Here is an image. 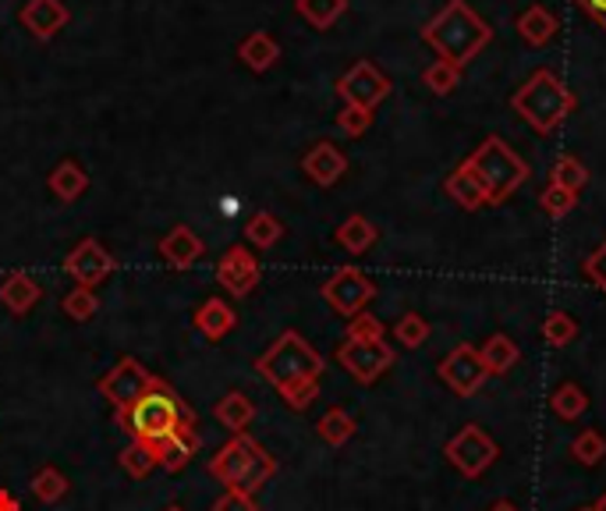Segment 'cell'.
Returning <instances> with one entry per match:
<instances>
[{
  "label": "cell",
  "mask_w": 606,
  "mask_h": 511,
  "mask_svg": "<svg viewBox=\"0 0 606 511\" xmlns=\"http://www.w3.org/2000/svg\"><path fill=\"white\" fill-rule=\"evenodd\" d=\"M269 384L277 387L291 409H308V401L319 395V373H323V356L308 345L299 331H285L280 338L266 348L255 362Z\"/></svg>",
  "instance_id": "obj_1"
},
{
  "label": "cell",
  "mask_w": 606,
  "mask_h": 511,
  "mask_svg": "<svg viewBox=\"0 0 606 511\" xmlns=\"http://www.w3.org/2000/svg\"><path fill=\"white\" fill-rule=\"evenodd\" d=\"M422 39L437 50V61L465 68V64L493 39V29L479 18L476 8H468V0H447V4L426 22Z\"/></svg>",
  "instance_id": "obj_2"
},
{
  "label": "cell",
  "mask_w": 606,
  "mask_h": 511,
  "mask_svg": "<svg viewBox=\"0 0 606 511\" xmlns=\"http://www.w3.org/2000/svg\"><path fill=\"white\" fill-rule=\"evenodd\" d=\"M117 423L128 429L135 444H146V448H153V444L174 437L178 429L195 426V415L188 412L185 401L156 376V384L139 401H135V406L117 412Z\"/></svg>",
  "instance_id": "obj_3"
},
{
  "label": "cell",
  "mask_w": 606,
  "mask_h": 511,
  "mask_svg": "<svg viewBox=\"0 0 606 511\" xmlns=\"http://www.w3.org/2000/svg\"><path fill=\"white\" fill-rule=\"evenodd\" d=\"M575 92L560 83V75H554L550 68L532 72L525 83L515 89L510 97V107L515 114L529 125L539 136H554V132L564 125V117L575 111Z\"/></svg>",
  "instance_id": "obj_4"
},
{
  "label": "cell",
  "mask_w": 606,
  "mask_h": 511,
  "mask_svg": "<svg viewBox=\"0 0 606 511\" xmlns=\"http://www.w3.org/2000/svg\"><path fill=\"white\" fill-rule=\"evenodd\" d=\"M210 473L217 476L227 490H238V494L255 497V490H260L263 483L277 473V462L269 459V454L252 437L238 434L231 444H224V448L213 454Z\"/></svg>",
  "instance_id": "obj_5"
},
{
  "label": "cell",
  "mask_w": 606,
  "mask_h": 511,
  "mask_svg": "<svg viewBox=\"0 0 606 511\" xmlns=\"http://www.w3.org/2000/svg\"><path fill=\"white\" fill-rule=\"evenodd\" d=\"M468 167L479 174L482 185H487L490 207L504 203V199H510L525 182H529V164L496 136L479 142V150L468 157Z\"/></svg>",
  "instance_id": "obj_6"
},
{
  "label": "cell",
  "mask_w": 606,
  "mask_h": 511,
  "mask_svg": "<svg viewBox=\"0 0 606 511\" xmlns=\"http://www.w3.org/2000/svg\"><path fill=\"white\" fill-rule=\"evenodd\" d=\"M443 454H447V462L457 469L462 476L468 479H479L487 469L496 462V454H501V444H496L487 429L468 423L462 426L457 434L447 440V448H443Z\"/></svg>",
  "instance_id": "obj_7"
},
{
  "label": "cell",
  "mask_w": 606,
  "mask_h": 511,
  "mask_svg": "<svg viewBox=\"0 0 606 511\" xmlns=\"http://www.w3.org/2000/svg\"><path fill=\"white\" fill-rule=\"evenodd\" d=\"M323 299H327L333 313L352 320L358 313H366V306L376 299V285L358 271V266H341V271L323 285Z\"/></svg>",
  "instance_id": "obj_8"
},
{
  "label": "cell",
  "mask_w": 606,
  "mask_h": 511,
  "mask_svg": "<svg viewBox=\"0 0 606 511\" xmlns=\"http://www.w3.org/2000/svg\"><path fill=\"white\" fill-rule=\"evenodd\" d=\"M337 362H341L358 384H376L390 366H394V348L383 338H376V341L344 338V345L337 348Z\"/></svg>",
  "instance_id": "obj_9"
},
{
  "label": "cell",
  "mask_w": 606,
  "mask_h": 511,
  "mask_svg": "<svg viewBox=\"0 0 606 511\" xmlns=\"http://www.w3.org/2000/svg\"><path fill=\"white\" fill-rule=\"evenodd\" d=\"M337 97H341L348 107L376 111V107L390 97V78L376 68L373 61H355L352 68L341 75V83H337Z\"/></svg>",
  "instance_id": "obj_10"
},
{
  "label": "cell",
  "mask_w": 606,
  "mask_h": 511,
  "mask_svg": "<svg viewBox=\"0 0 606 511\" xmlns=\"http://www.w3.org/2000/svg\"><path fill=\"white\" fill-rule=\"evenodd\" d=\"M153 384H156V376H153L150 370H146L139 359L125 356V359H121L117 366L100 381V395L121 412V409L135 406V401H139L146 391H150Z\"/></svg>",
  "instance_id": "obj_11"
},
{
  "label": "cell",
  "mask_w": 606,
  "mask_h": 511,
  "mask_svg": "<svg viewBox=\"0 0 606 511\" xmlns=\"http://www.w3.org/2000/svg\"><path fill=\"white\" fill-rule=\"evenodd\" d=\"M440 381L451 387L457 398H471L482 384L490 381V373L482 370L479 348L471 345H457L454 352L440 362Z\"/></svg>",
  "instance_id": "obj_12"
},
{
  "label": "cell",
  "mask_w": 606,
  "mask_h": 511,
  "mask_svg": "<svg viewBox=\"0 0 606 511\" xmlns=\"http://www.w3.org/2000/svg\"><path fill=\"white\" fill-rule=\"evenodd\" d=\"M64 271L72 274V281L78 288H97L106 274H114V256L106 252L97 238H86L67 252Z\"/></svg>",
  "instance_id": "obj_13"
},
{
  "label": "cell",
  "mask_w": 606,
  "mask_h": 511,
  "mask_svg": "<svg viewBox=\"0 0 606 511\" xmlns=\"http://www.w3.org/2000/svg\"><path fill=\"white\" fill-rule=\"evenodd\" d=\"M260 260L245 249V246H231L217 263V281L227 288V295H235V299H245V295L255 291L260 285Z\"/></svg>",
  "instance_id": "obj_14"
},
{
  "label": "cell",
  "mask_w": 606,
  "mask_h": 511,
  "mask_svg": "<svg viewBox=\"0 0 606 511\" xmlns=\"http://www.w3.org/2000/svg\"><path fill=\"white\" fill-rule=\"evenodd\" d=\"M18 22L36 39H53L67 22H72V11H67L64 0H29V4L22 8Z\"/></svg>",
  "instance_id": "obj_15"
},
{
  "label": "cell",
  "mask_w": 606,
  "mask_h": 511,
  "mask_svg": "<svg viewBox=\"0 0 606 511\" xmlns=\"http://www.w3.org/2000/svg\"><path fill=\"white\" fill-rule=\"evenodd\" d=\"M202 252H206V246H202V238L188 224L171 227V235L160 238V256H164V263L171 271H188V266H195L202 260Z\"/></svg>",
  "instance_id": "obj_16"
},
{
  "label": "cell",
  "mask_w": 606,
  "mask_h": 511,
  "mask_svg": "<svg viewBox=\"0 0 606 511\" xmlns=\"http://www.w3.org/2000/svg\"><path fill=\"white\" fill-rule=\"evenodd\" d=\"M39 299H43V285H39L33 274L11 271L0 277V306H4L11 316H25L29 309H36Z\"/></svg>",
  "instance_id": "obj_17"
},
{
  "label": "cell",
  "mask_w": 606,
  "mask_h": 511,
  "mask_svg": "<svg viewBox=\"0 0 606 511\" xmlns=\"http://www.w3.org/2000/svg\"><path fill=\"white\" fill-rule=\"evenodd\" d=\"M443 192H447L451 199L462 210H482V207H490V192H487V185H482V178L476 171L468 167V160L465 164H457L451 174H447V182H443Z\"/></svg>",
  "instance_id": "obj_18"
},
{
  "label": "cell",
  "mask_w": 606,
  "mask_h": 511,
  "mask_svg": "<svg viewBox=\"0 0 606 511\" xmlns=\"http://www.w3.org/2000/svg\"><path fill=\"white\" fill-rule=\"evenodd\" d=\"M302 171H305L316 185L330 188V185L341 182V174L348 171V157H344L341 150H337L333 142H316L313 150L305 153Z\"/></svg>",
  "instance_id": "obj_19"
},
{
  "label": "cell",
  "mask_w": 606,
  "mask_h": 511,
  "mask_svg": "<svg viewBox=\"0 0 606 511\" xmlns=\"http://www.w3.org/2000/svg\"><path fill=\"white\" fill-rule=\"evenodd\" d=\"M150 451H153L156 465H164L167 473H178V469H185L188 462H192V454L199 451V429L195 426H185L174 437L153 444Z\"/></svg>",
  "instance_id": "obj_20"
},
{
  "label": "cell",
  "mask_w": 606,
  "mask_h": 511,
  "mask_svg": "<svg viewBox=\"0 0 606 511\" xmlns=\"http://www.w3.org/2000/svg\"><path fill=\"white\" fill-rule=\"evenodd\" d=\"M238 327V316H235V309L227 306V299H206L199 306V313H195V331L202 334V338H210V341H220L227 338Z\"/></svg>",
  "instance_id": "obj_21"
},
{
  "label": "cell",
  "mask_w": 606,
  "mask_h": 511,
  "mask_svg": "<svg viewBox=\"0 0 606 511\" xmlns=\"http://www.w3.org/2000/svg\"><path fill=\"white\" fill-rule=\"evenodd\" d=\"M47 185L61 203H75V199L89 188V171L78 164V160H61V164L50 171Z\"/></svg>",
  "instance_id": "obj_22"
},
{
  "label": "cell",
  "mask_w": 606,
  "mask_h": 511,
  "mask_svg": "<svg viewBox=\"0 0 606 511\" xmlns=\"http://www.w3.org/2000/svg\"><path fill=\"white\" fill-rule=\"evenodd\" d=\"M515 29H518V36H521L529 47H546L550 39L557 36L560 25H557V18L550 15V11H546L543 4H532V8H525L521 15H518Z\"/></svg>",
  "instance_id": "obj_23"
},
{
  "label": "cell",
  "mask_w": 606,
  "mask_h": 511,
  "mask_svg": "<svg viewBox=\"0 0 606 511\" xmlns=\"http://www.w3.org/2000/svg\"><path fill=\"white\" fill-rule=\"evenodd\" d=\"M238 58H241V64H245L249 72H269L277 64V58H280V47H277V39L269 36V33H252V36H245L238 43Z\"/></svg>",
  "instance_id": "obj_24"
},
{
  "label": "cell",
  "mask_w": 606,
  "mask_h": 511,
  "mask_svg": "<svg viewBox=\"0 0 606 511\" xmlns=\"http://www.w3.org/2000/svg\"><path fill=\"white\" fill-rule=\"evenodd\" d=\"M518 345L507 338V334H493V338H487L479 345V359H482V370H487L490 376H501L507 373L510 366L518 362Z\"/></svg>",
  "instance_id": "obj_25"
},
{
  "label": "cell",
  "mask_w": 606,
  "mask_h": 511,
  "mask_svg": "<svg viewBox=\"0 0 606 511\" xmlns=\"http://www.w3.org/2000/svg\"><path fill=\"white\" fill-rule=\"evenodd\" d=\"M213 415H217L220 426L235 429V434H245L249 423L255 420V406L241 391H231V395H224L217 406H213Z\"/></svg>",
  "instance_id": "obj_26"
},
{
  "label": "cell",
  "mask_w": 606,
  "mask_h": 511,
  "mask_svg": "<svg viewBox=\"0 0 606 511\" xmlns=\"http://www.w3.org/2000/svg\"><path fill=\"white\" fill-rule=\"evenodd\" d=\"M376 235H380V232H376V224L369 217H362V213H352V217L337 227V246L348 249L352 256H358V252L373 249Z\"/></svg>",
  "instance_id": "obj_27"
},
{
  "label": "cell",
  "mask_w": 606,
  "mask_h": 511,
  "mask_svg": "<svg viewBox=\"0 0 606 511\" xmlns=\"http://www.w3.org/2000/svg\"><path fill=\"white\" fill-rule=\"evenodd\" d=\"M294 8H299V15L313 25V29H330L348 11V0H294Z\"/></svg>",
  "instance_id": "obj_28"
},
{
  "label": "cell",
  "mask_w": 606,
  "mask_h": 511,
  "mask_svg": "<svg viewBox=\"0 0 606 511\" xmlns=\"http://www.w3.org/2000/svg\"><path fill=\"white\" fill-rule=\"evenodd\" d=\"M550 409H554V415H560V420H582V415L589 412V395L582 391L578 384H560L554 395H550Z\"/></svg>",
  "instance_id": "obj_29"
},
{
  "label": "cell",
  "mask_w": 606,
  "mask_h": 511,
  "mask_svg": "<svg viewBox=\"0 0 606 511\" xmlns=\"http://www.w3.org/2000/svg\"><path fill=\"white\" fill-rule=\"evenodd\" d=\"M316 434L327 440L330 448H341V444L355 437V420L344 409H330V412H323V420L316 423Z\"/></svg>",
  "instance_id": "obj_30"
},
{
  "label": "cell",
  "mask_w": 606,
  "mask_h": 511,
  "mask_svg": "<svg viewBox=\"0 0 606 511\" xmlns=\"http://www.w3.org/2000/svg\"><path fill=\"white\" fill-rule=\"evenodd\" d=\"M550 185H560V188H568V192L578 196L589 185V171H585V164L578 157L564 153V157H557L554 171H550Z\"/></svg>",
  "instance_id": "obj_31"
},
{
  "label": "cell",
  "mask_w": 606,
  "mask_h": 511,
  "mask_svg": "<svg viewBox=\"0 0 606 511\" xmlns=\"http://www.w3.org/2000/svg\"><path fill=\"white\" fill-rule=\"evenodd\" d=\"M280 235H285V224H280L274 213H266V210H260L245 224V238L252 241L255 249H274L280 241Z\"/></svg>",
  "instance_id": "obj_32"
},
{
  "label": "cell",
  "mask_w": 606,
  "mask_h": 511,
  "mask_svg": "<svg viewBox=\"0 0 606 511\" xmlns=\"http://www.w3.org/2000/svg\"><path fill=\"white\" fill-rule=\"evenodd\" d=\"M422 83L429 86V92H437V97H451L457 83H462V68H454L447 61H433L422 72Z\"/></svg>",
  "instance_id": "obj_33"
},
{
  "label": "cell",
  "mask_w": 606,
  "mask_h": 511,
  "mask_svg": "<svg viewBox=\"0 0 606 511\" xmlns=\"http://www.w3.org/2000/svg\"><path fill=\"white\" fill-rule=\"evenodd\" d=\"M571 454L582 465H599L606 459V437L599 429H582V434L571 440Z\"/></svg>",
  "instance_id": "obj_34"
},
{
  "label": "cell",
  "mask_w": 606,
  "mask_h": 511,
  "mask_svg": "<svg viewBox=\"0 0 606 511\" xmlns=\"http://www.w3.org/2000/svg\"><path fill=\"white\" fill-rule=\"evenodd\" d=\"M33 494H36L43 504H58L61 497L67 494V479H64L61 469H53V465L39 469L36 479H33Z\"/></svg>",
  "instance_id": "obj_35"
},
{
  "label": "cell",
  "mask_w": 606,
  "mask_h": 511,
  "mask_svg": "<svg viewBox=\"0 0 606 511\" xmlns=\"http://www.w3.org/2000/svg\"><path fill=\"white\" fill-rule=\"evenodd\" d=\"M578 338V324H575V316H568V313H550L546 320H543V341L546 345H554V348H564V345H571Z\"/></svg>",
  "instance_id": "obj_36"
},
{
  "label": "cell",
  "mask_w": 606,
  "mask_h": 511,
  "mask_svg": "<svg viewBox=\"0 0 606 511\" xmlns=\"http://www.w3.org/2000/svg\"><path fill=\"white\" fill-rule=\"evenodd\" d=\"M61 309L72 320H78V324H86V320H92L100 313V302H97V295H92V288H72L64 295Z\"/></svg>",
  "instance_id": "obj_37"
},
{
  "label": "cell",
  "mask_w": 606,
  "mask_h": 511,
  "mask_svg": "<svg viewBox=\"0 0 606 511\" xmlns=\"http://www.w3.org/2000/svg\"><path fill=\"white\" fill-rule=\"evenodd\" d=\"M121 469H125L128 476L135 479H142V476H150L153 469H156V459H153V451L146 448V444H128L125 451H121Z\"/></svg>",
  "instance_id": "obj_38"
},
{
  "label": "cell",
  "mask_w": 606,
  "mask_h": 511,
  "mask_svg": "<svg viewBox=\"0 0 606 511\" xmlns=\"http://www.w3.org/2000/svg\"><path fill=\"white\" fill-rule=\"evenodd\" d=\"M394 338L404 345V348H419V345H426V338H429V324H426V316H419V313H404L397 324H394Z\"/></svg>",
  "instance_id": "obj_39"
},
{
  "label": "cell",
  "mask_w": 606,
  "mask_h": 511,
  "mask_svg": "<svg viewBox=\"0 0 606 511\" xmlns=\"http://www.w3.org/2000/svg\"><path fill=\"white\" fill-rule=\"evenodd\" d=\"M575 203H578V196L568 192V188H560V185H546L543 196H539V207H543L554 221L568 217V213L575 210Z\"/></svg>",
  "instance_id": "obj_40"
},
{
  "label": "cell",
  "mask_w": 606,
  "mask_h": 511,
  "mask_svg": "<svg viewBox=\"0 0 606 511\" xmlns=\"http://www.w3.org/2000/svg\"><path fill=\"white\" fill-rule=\"evenodd\" d=\"M369 125H373V111H366V107H348L344 103V111L337 114V128H341L344 136H352V139L366 136Z\"/></svg>",
  "instance_id": "obj_41"
},
{
  "label": "cell",
  "mask_w": 606,
  "mask_h": 511,
  "mask_svg": "<svg viewBox=\"0 0 606 511\" xmlns=\"http://www.w3.org/2000/svg\"><path fill=\"white\" fill-rule=\"evenodd\" d=\"M344 338H355V341H376L383 338V324L376 320L373 313H358L352 316V324H348V334Z\"/></svg>",
  "instance_id": "obj_42"
},
{
  "label": "cell",
  "mask_w": 606,
  "mask_h": 511,
  "mask_svg": "<svg viewBox=\"0 0 606 511\" xmlns=\"http://www.w3.org/2000/svg\"><path fill=\"white\" fill-rule=\"evenodd\" d=\"M585 277L606 295V241H603L599 249H592V252L585 256Z\"/></svg>",
  "instance_id": "obj_43"
},
{
  "label": "cell",
  "mask_w": 606,
  "mask_h": 511,
  "mask_svg": "<svg viewBox=\"0 0 606 511\" xmlns=\"http://www.w3.org/2000/svg\"><path fill=\"white\" fill-rule=\"evenodd\" d=\"M213 511H260V504H255V497H249V494L227 490L220 501L213 504Z\"/></svg>",
  "instance_id": "obj_44"
},
{
  "label": "cell",
  "mask_w": 606,
  "mask_h": 511,
  "mask_svg": "<svg viewBox=\"0 0 606 511\" xmlns=\"http://www.w3.org/2000/svg\"><path fill=\"white\" fill-rule=\"evenodd\" d=\"M575 8H582L585 15L599 25V29H606V0H571Z\"/></svg>",
  "instance_id": "obj_45"
},
{
  "label": "cell",
  "mask_w": 606,
  "mask_h": 511,
  "mask_svg": "<svg viewBox=\"0 0 606 511\" xmlns=\"http://www.w3.org/2000/svg\"><path fill=\"white\" fill-rule=\"evenodd\" d=\"M0 511H22V504L15 501V494L11 490H0Z\"/></svg>",
  "instance_id": "obj_46"
},
{
  "label": "cell",
  "mask_w": 606,
  "mask_h": 511,
  "mask_svg": "<svg viewBox=\"0 0 606 511\" xmlns=\"http://www.w3.org/2000/svg\"><path fill=\"white\" fill-rule=\"evenodd\" d=\"M487 511H518V504H515V501H496V504H490Z\"/></svg>",
  "instance_id": "obj_47"
},
{
  "label": "cell",
  "mask_w": 606,
  "mask_h": 511,
  "mask_svg": "<svg viewBox=\"0 0 606 511\" xmlns=\"http://www.w3.org/2000/svg\"><path fill=\"white\" fill-rule=\"evenodd\" d=\"M592 508H596V511H606V490L599 494V501H596V504H592Z\"/></svg>",
  "instance_id": "obj_48"
},
{
  "label": "cell",
  "mask_w": 606,
  "mask_h": 511,
  "mask_svg": "<svg viewBox=\"0 0 606 511\" xmlns=\"http://www.w3.org/2000/svg\"><path fill=\"white\" fill-rule=\"evenodd\" d=\"M164 511H185L181 504H171V508H164Z\"/></svg>",
  "instance_id": "obj_49"
},
{
  "label": "cell",
  "mask_w": 606,
  "mask_h": 511,
  "mask_svg": "<svg viewBox=\"0 0 606 511\" xmlns=\"http://www.w3.org/2000/svg\"><path fill=\"white\" fill-rule=\"evenodd\" d=\"M578 511H596V508H592V504H589V508H578Z\"/></svg>",
  "instance_id": "obj_50"
}]
</instances>
